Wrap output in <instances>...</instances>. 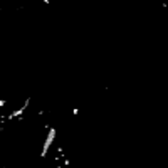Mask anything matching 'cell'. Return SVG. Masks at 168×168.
Returning <instances> with one entry per match:
<instances>
[{"mask_svg": "<svg viewBox=\"0 0 168 168\" xmlns=\"http://www.w3.org/2000/svg\"><path fill=\"white\" fill-rule=\"evenodd\" d=\"M56 168H64V165H61V163H57V165H56Z\"/></svg>", "mask_w": 168, "mask_h": 168, "instance_id": "3", "label": "cell"}, {"mask_svg": "<svg viewBox=\"0 0 168 168\" xmlns=\"http://www.w3.org/2000/svg\"><path fill=\"white\" fill-rule=\"evenodd\" d=\"M56 136H57V129L54 128V126L49 128L47 136H46L44 143H42V148H40V158H46V156H47L49 150L52 148V145H54V141H56Z\"/></svg>", "mask_w": 168, "mask_h": 168, "instance_id": "1", "label": "cell"}, {"mask_svg": "<svg viewBox=\"0 0 168 168\" xmlns=\"http://www.w3.org/2000/svg\"><path fill=\"white\" fill-rule=\"evenodd\" d=\"M5 104H7V101H5V99H0V108H3Z\"/></svg>", "mask_w": 168, "mask_h": 168, "instance_id": "2", "label": "cell"}]
</instances>
